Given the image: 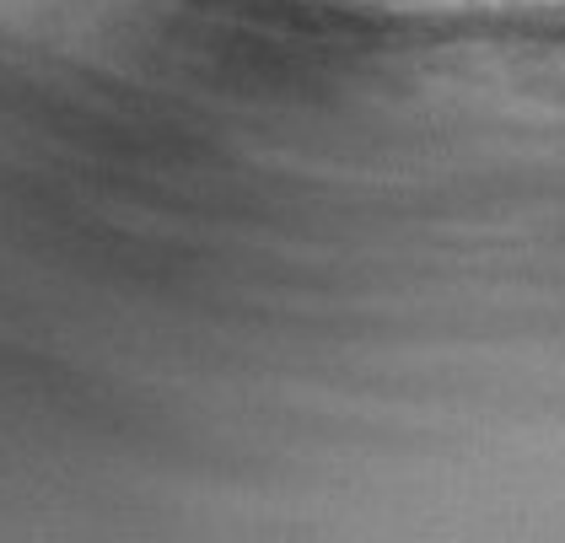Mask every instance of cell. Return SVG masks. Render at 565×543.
<instances>
[{
	"instance_id": "cell-1",
	"label": "cell",
	"mask_w": 565,
	"mask_h": 543,
	"mask_svg": "<svg viewBox=\"0 0 565 543\" xmlns=\"http://www.w3.org/2000/svg\"><path fill=\"white\" fill-rule=\"evenodd\" d=\"M469 6H479V11H512L518 0H469Z\"/></svg>"
}]
</instances>
